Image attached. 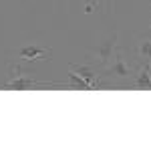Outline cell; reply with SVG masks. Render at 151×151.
I'll use <instances>...</instances> for the list:
<instances>
[{
  "label": "cell",
  "mask_w": 151,
  "mask_h": 151,
  "mask_svg": "<svg viewBox=\"0 0 151 151\" xmlns=\"http://www.w3.org/2000/svg\"><path fill=\"white\" fill-rule=\"evenodd\" d=\"M69 81L70 83L67 85L69 89H83V91H93V89H95L93 85H89V83L85 81L83 77H79L75 70H69Z\"/></svg>",
  "instance_id": "cell-8"
},
{
  "label": "cell",
  "mask_w": 151,
  "mask_h": 151,
  "mask_svg": "<svg viewBox=\"0 0 151 151\" xmlns=\"http://www.w3.org/2000/svg\"><path fill=\"white\" fill-rule=\"evenodd\" d=\"M149 30H151V26H149Z\"/></svg>",
  "instance_id": "cell-9"
},
{
  "label": "cell",
  "mask_w": 151,
  "mask_h": 151,
  "mask_svg": "<svg viewBox=\"0 0 151 151\" xmlns=\"http://www.w3.org/2000/svg\"><path fill=\"white\" fill-rule=\"evenodd\" d=\"M70 70H75L79 77H83L85 81L89 83V85H93L95 89L101 85V79H103V75H99L97 70L91 67V65H69Z\"/></svg>",
  "instance_id": "cell-5"
},
{
  "label": "cell",
  "mask_w": 151,
  "mask_h": 151,
  "mask_svg": "<svg viewBox=\"0 0 151 151\" xmlns=\"http://www.w3.org/2000/svg\"><path fill=\"white\" fill-rule=\"evenodd\" d=\"M50 55H52V48L42 47V45H26V47H22L16 52V57L26 60V63L40 60V58H47V57H50Z\"/></svg>",
  "instance_id": "cell-3"
},
{
  "label": "cell",
  "mask_w": 151,
  "mask_h": 151,
  "mask_svg": "<svg viewBox=\"0 0 151 151\" xmlns=\"http://www.w3.org/2000/svg\"><path fill=\"white\" fill-rule=\"evenodd\" d=\"M30 73H24L16 79H10V81L4 85V89H12V91H26L30 87H36V85H50V83H45V81H35L32 77H28Z\"/></svg>",
  "instance_id": "cell-6"
},
{
  "label": "cell",
  "mask_w": 151,
  "mask_h": 151,
  "mask_svg": "<svg viewBox=\"0 0 151 151\" xmlns=\"http://www.w3.org/2000/svg\"><path fill=\"white\" fill-rule=\"evenodd\" d=\"M131 87H135V89H151V63H143V67L135 75V81H133Z\"/></svg>",
  "instance_id": "cell-7"
},
{
  "label": "cell",
  "mask_w": 151,
  "mask_h": 151,
  "mask_svg": "<svg viewBox=\"0 0 151 151\" xmlns=\"http://www.w3.org/2000/svg\"><path fill=\"white\" fill-rule=\"evenodd\" d=\"M133 52H135L137 60H141V63H151V30H149V35H141L135 40Z\"/></svg>",
  "instance_id": "cell-4"
},
{
  "label": "cell",
  "mask_w": 151,
  "mask_h": 151,
  "mask_svg": "<svg viewBox=\"0 0 151 151\" xmlns=\"http://www.w3.org/2000/svg\"><path fill=\"white\" fill-rule=\"evenodd\" d=\"M105 77H113V79H119V81H127V79L133 77V67L127 63V58H125L121 48H117L113 58H111V63L105 67L103 79Z\"/></svg>",
  "instance_id": "cell-1"
},
{
  "label": "cell",
  "mask_w": 151,
  "mask_h": 151,
  "mask_svg": "<svg viewBox=\"0 0 151 151\" xmlns=\"http://www.w3.org/2000/svg\"><path fill=\"white\" fill-rule=\"evenodd\" d=\"M117 48H119V32H113L105 42L97 45V47L89 52V58H93V63L101 65V67L105 69V67L111 63V58H113Z\"/></svg>",
  "instance_id": "cell-2"
}]
</instances>
